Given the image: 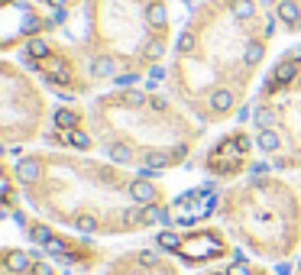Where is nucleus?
<instances>
[{"mask_svg": "<svg viewBox=\"0 0 301 275\" xmlns=\"http://www.w3.org/2000/svg\"><path fill=\"white\" fill-rule=\"evenodd\" d=\"M276 26L259 0H201L175 39L169 94L204 123L227 120L243 107Z\"/></svg>", "mask_w": 301, "mask_h": 275, "instance_id": "nucleus-1", "label": "nucleus"}, {"mask_svg": "<svg viewBox=\"0 0 301 275\" xmlns=\"http://www.w3.org/2000/svg\"><path fill=\"white\" fill-rule=\"evenodd\" d=\"M165 0H84V55L110 58L120 75H149L169 55Z\"/></svg>", "mask_w": 301, "mask_h": 275, "instance_id": "nucleus-2", "label": "nucleus"}, {"mask_svg": "<svg viewBox=\"0 0 301 275\" xmlns=\"http://www.w3.org/2000/svg\"><path fill=\"white\" fill-rule=\"evenodd\" d=\"M0 113L7 139H33L46 117V94L23 65L7 58L0 65Z\"/></svg>", "mask_w": 301, "mask_h": 275, "instance_id": "nucleus-3", "label": "nucleus"}, {"mask_svg": "<svg viewBox=\"0 0 301 275\" xmlns=\"http://www.w3.org/2000/svg\"><path fill=\"white\" fill-rule=\"evenodd\" d=\"M78 123H81V110H72V107H58L52 113V127L62 130V133H72L78 130Z\"/></svg>", "mask_w": 301, "mask_h": 275, "instance_id": "nucleus-4", "label": "nucleus"}, {"mask_svg": "<svg viewBox=\"0 0 301 275\" xmlns=\"http://www.w3.org/2000/svg\"><path fill=\"white\" fill-rule=\"evenodd\" d=\"M4 262H7V269H10V272H29L33 265H36L23 250H4Z\"/></svg>", "mask_w": 301, "mask_h": 275, "instance_id": "nucleus-5", "label": "nucleus"}, {"mask_svg": "<svg viewBox=\"0 0 301 275\" xmlns=\"http://www.w3.org/2000/svg\"><path fill=\"white\" fill-rule=\"evenodd\" d=\"M130 188H133V198L136 201H159V188L149 185V181H136V185H130Z\"/></svg>", "mask_w": 301, "mask_h": 275, "instance_id": "nucleus-6", "label": "nucleus"}, {"mask_svg": "<svg viewBox=\"0 0 301 275\" xmlns=\"http://www.w3.org/2000/svg\"><path fill=\"white\" fill-rule=\"evenodd\" d=\"M156 239H159V246H162V250H172V253H178V250H182V246H178V236H175L172 230H165V233H159Z\"/></svg>", "mask_w": 301, "mask_h": 275, "instance_id": "nucleus-7", "label": "nucleus"}, {"mask_svg": "<svg viewBox=\"0 0 301 275\" xmlns=\"http://www.w3.org/2000/svg\"><path fill=\"white\" fill-rule=\"evenodd\" d=\"M29 236L36 239V243H42V246H49V243H52V233H49L46 227H29Z\"/></svg>", "mask_w": 301, "mask_h": 275, "instance_id": "nucleus-8", "label": "nucleus"}, {"mask_svg": "<svg viewBox=\"0 0 301 275\" xmlns=\"http://www.w3.org/2000/svg\"><path fill=\"white\" fill-rule=\"evenodd\" d=\"M259 4H262V7H265V10H269V13H272V10H276V7H279V4H295V7H301V0H259Z\"/></svg>", "mask_w": 301, "mask_h": 275, "instance_id": "nucleus-9", "label": "nucleus"}, {"mask_svg": "<svg viewBox=\"0 0 301 275\" xmlns=\"http://www.w3.org/2000/svg\"><path fill=\"white\" fill-rule=\"evenodd\" d=\"M33 275H55V269H52V262H36L33 265Z\"/></svg>", "mask_w": 301, "mask_h": 275, "instance_id": "nucleus-10", "label": "nucleus"}, {"mask_svg": "<svg viewBox=\"0 0 301 275\" xmlns=\"http://www.w3.org/2000/svg\"><path fill=\"white\" fill-rule=\"evenodd\" d=\"M230 275H253L250 272V265H243V262H236V265H230V269H227Z\"/></svg>", "mask_w": 301, "mask_h": 275, "instance_id": "nucleus-11", "label": "nucleus"}, {"mask_svg": "<svg viewBox=\"0 0 301 275\" xmlns=\"http://www.w3.org/2000/svg\"><path fill=\"white\" fill-rule=\"evenodd\" d=\"M279 275H291V265L285 262V265H279Z\"/></svg>", "mask_w": 301, "mask_h": 275, "instance_id": "nucleus-12", "label": "nucleus"}, {"mask_svg": "<svg viewBox=\"0 0 301 275\" xmlns=\"http://www.w3.org/2000/svg\"><path fill=\"white\" fill-rule=\"evenodd\" d=\"M217 275H230V272H217Z\"/></svg>", "mask_w": 301, "mask_h": 275, "instance_id": "nucleus-13", "label": "nucleus"}]
</instances>
